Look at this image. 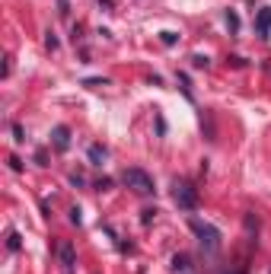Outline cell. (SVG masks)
Returning a JSON list of instances; mask_svg holds the SVG:
<instances>
[{
  "mask_svg": "<svg viewBox=\"0 0 271 274\" xmlns=\"http://www.w3.org/2000/svg\"><path fill=\"white\" fill-rule=\"evenodd\" d=\"M172 198H175V204H179L182 210H195L198 207V188L192 182H175Z\"/></svg>",
  "mask_w": 271,
  "mask_h": 274,
  "instance_id": "3",
  "label": "cell"
},
{
  "mask_svg": "<svg viewBox=\"0 0 271 274\" xmlns=\"http://www.w3.org/2000/svg\"><path fill=\"white\" fill-rule=\"evenodd\" d=\"M45 45H48V48H51V51L57 48V39H54V32H48V35H45Z\"/></svg>",
  "mask_w": 271,
  "mask_h": 274,
  "instance_id": "12",
  "label": "cell"
},
{
  "mask_svg": "<svg viewBox=\"0 0 271 274\" xmlns=\"http://www.w3.org/2000/svg\"><path fill=\"white\" fill-rule=\"evenodd\" d=\"M160 42H163V45H175V42H179V35L166 29V32H160Z\"/></svg>",
  "mask_w": 271,
  "mask_h": 274,
  "instance_id": "9",
  "label": "cell"
},
{
  "mask_svg": "<svg viewBox=\"0 0 271 274\" xmlns=\"http://www.w3.org/2000/svg\"><path fill=\"white\" fill-rule=\"evenodd\" d=\"M51 144H54V150H61V153L70 147V128H67V125H57V128L51 131Z\"/></svg>",
  "mask_w": 271,
  "mask_h": 274,
  "instance_id": "4",
  "label": "cell"
},
{
  "mask_svg": "<svg viewBox=\"0 0 271 274\" xmlns=\"http://www.w3.org/2000/svg\"><path fill=\"white\" fill-rule=\"evenodd\" d=\"M7 249H10V252H19V249H22V236H19L16 230L7 236Z\"/></svg>",
  "mask_w": 271,
  "mask_h": 274,
  "instance_id": "8",
  "label": "cell"
},
{
  "mask_svg": "<svg viewBox=\"0 0 271 274\" xmlns=\"http://www.w3.org/2000/svg\"><path fill=\"white\" fill-rule=\"evenodd\" d=\"M96 188H99V192H105V188H112V178H99V182H96Z\"/></svg>",
  "mask_w": 271,
  "mask_h": 274,
  "instance_id": "14",
  "label": "cell"
},
{
  "mask_svg": "<svg viewBox=\"0 0 271 274\" xmlns=\"http://www.w3.org/2000/svg\"><path fill=\"white\" fill-rule=\"evenodd\" d=\"M105 157H109V150H105V147H99V144H93V147H89V160H93V166H102Z\"/></svg>",
  "mask_w": 271,
  "mask_h": 274,
  "instance_id": "7",
  "label": "cell"
},
{
  "mask_svg": "<svg viewBox=\"0 0 271 274\" xmlns=\"http://www.w3.org/2000/svg\"><path fill=\"white\" fill-rule=\"evenodd\" d=\"M188 226L195 230V236L201 239V246L207 249V252H217V249H220V230H217V226H210V223L198 220V217L188 220Z\"/></svg>",
  "mask_w": 271,
  "mask_h": 274,
  "instance_id": "1",
  "label": "cell"
},
{
  "mask_svg": "<svg viewBox=\"0 0 271 274\" xmlns=\"http://www.w3.org/2000/svg\"><path fill=\"white\" fill-rule=\"evenodd\" d=\"M57 258H61L64 271H70V268H74V246H70V242H61V246H57Z\"/></svg>",
  "mask_w": 271,
  "mask_h": 274,
  "instance_id": "6",
  "label": "cell"
},
{
  "mask_svg": "<svg viewBox=\"0 0 271 274\" xmlns=\"http://www.w3.org/2000/svg\"><path fill=\"white\" fill-rule=\"evenodd\" d=\"M192 61H195V67H207V57H201V54H195Z\"/></svg>",
  "mask_w": 271,
  "mask_h": 274,
  "instance_id": "16",
  "label": "cell"
},
{
  "mask_svg": "<svg viewBox=\"0 0 271 274\" xmlns=\"http://www.w3.org/2000/svg\"><path fill=\"white\" fill-rule=\"evenodd\" d=\"M122 182L131 188V192H137V195H153V192H157L153 178H150L144 169H125V172H122Z\"/></svg>",
  "mask_w": 271,
  "mask_h": 274,
  "instance_id": "2",
  "label": "cell"
},
{
  "mask_svg": "<svg viewBox=\"0 0 271 274\" xmlns=\"http://www.w3.org/2000/svg\"><path fill=\"white\" fill-rule=\"evenodd\" d=\"M80 220H83V217H80V207H74V210H70V223L80 226Z\"/></svg>",
  "mask_w": 271,
  "mask_h": 274,
  "instance_id": "15",
  "label": "cell"
},
{
  "mask_svg": "<svg viewBox=\"0 0 271 274\" xmlns=\"http://www.w3.org/2000/svg\"><path fill=\"white\" fill-rule=\"evenodd\" d=\"M255 29H258L262 39H271V10H268V7L255 13Z\"/></svg>",
  "mask_w": 271,
  "mask_h": 274,
  "instance_id": "5",
  "label": "cell"
},
{
  "mask_svg": "<svg viewBox=\"0 0 271 274\" xmlns=\"http://www.w3.org/2000/svg\"><path fill=\"white\" fill-rule=\"evenodd\" d=\"M57 13H61V16H67V13H70V7H67V0H57Z\"/></svg>",
  "mask_w": 271,
  "mask_h": 274,
  "instance_id": "13",
  "label": "cell"
},
{
  "mask_svg": "<svg viewBox=\"0 0 271 274\" xmlns=\"http://www.w3.org/2000/svg\"><path fill=\"white\" fill-rule=\"evenodd\" d=\"M172 268H175V271H185V268H188V255H175V258H172Z\"/></svg>",
  "mask_w": 271,
  "mask_h": 274,
  "instance_id": "10",
  "label": "cell"
},
{
  "mask_svg": "<svg viewBox=\"0 0 271 274\" xmlns=\"http://www.w3.org/2000/svg\"><path fill=\"white\" fill-rule=\"evenodd\" d=\"M227 22H230V29H233V32H236V29H239V16H236V13H233V10H227Z\"/></svg>",
  "mask_w": 271,
  "mask_h": 274,
  "instance_id": "11",
  "label": "cell"
}]
</instances>
